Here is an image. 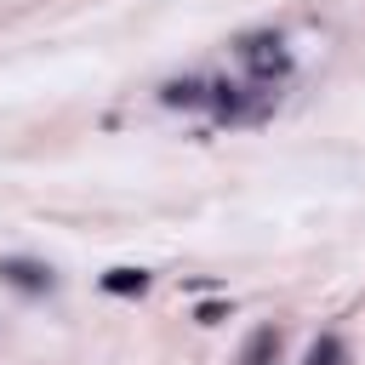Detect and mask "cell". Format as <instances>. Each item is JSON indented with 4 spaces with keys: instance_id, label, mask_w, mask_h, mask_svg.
<instances>
[{
    "instance_id": "6da1fadb",
    "label": "cell",
    "mask_w": 365,
    "mask_h": 365,
    "mask_svg": "<svg viewBox=\"0 0 365 365\" xmlns=\"http://www.w3.org/2000/svg\"><path fill=\"white\" fill-rule=\"evenodd\" d=\"M274 97H279V91L262 86V80H257V86H228V80H222V86H211V114L228 120V125H245V120H262V114L274 108Z\"/></svg>"
},
{
    "instance_id": "7a4b0ae2",
    "label": "cell",
    "mask_w": 365,
    "mask_h": 365,
    "mask_svg": "<svg viewBox=\"0 0 365 365\" xmlns=\"http://www.w3.org/2000/svg\"><path fill=\"white\" fill-rule=\"evenodd\" d=\"M240 57H245V68H251V80H262V86H274V80H285L291 74V51H285V40L279 34H240Z\"/></svg>"
},
{
    "instance_id": "3957f363",
    "label": "cell",
    "mask_w": 365,
    "mask_h": 365,
    "mask_svg": "<svg viewBox=\"0 0 365 365\" xmlns=\"http://www.w3.org/2000/svg\"><path fill=\"white\" fill-rule=\"evenodd\" d=\"M0 279H6L11 291H23V297H46V291L57 285V274H51L46 262H34V257H0Z\"/></svg>"
},
{
    "instance_id": "277c9868",
    "label": "cell",
    "mask_w": 365,
    "mask_h": 365,
    "mask_svg": "<svg viewBox=\"0 0 365 365\" xmlns=\"http://www.w3.org/2000/svg\"><path fill=\"white\" fill-rule=\"evenodd\" d=\"M274 359H279V331L274 325H257L245 336V348H240V365H274Z\"/></svg>"
},
{
    "instance_id": "5b68a950",
    "label": "cell",
    "mask_w": 365,
    "mask_h": 365,
    "mask_svg": "<svg viewBox=\"0 0 365 365\" xmlns=\"http://www.w3.org/2000/svg\"><path fill=\"white\" fill-rule=\"evenodd\" d=\"M160 103H165V108H200V103H211V86H205V80H171V86L160 91Z\"/></svg>"
},
{
    "instance_id": "8992f818",
    "label": "cell",
    "mask_w": 365,
    "mask_h": 365,
    "mask_svg": "<svg viewBox=\"0 0 365 365\" xmlns=\"http://www.w3.org/2000/svg\"><path fill=\"white\" fill-rule=\"evenodd\" d=\"M103 291H108V297H143V291H148V274H143V268H108V274H103Z\"/></svg>"
},
{
    "instance_id": "52a82bcc",
    "label": "cell",
    "mask_w": 365,
    "mask_h": 365,
    "mask_svg": "<svg viewBox=\"0 0 365 365\" xmlns=\"http://www.w3.org/2000/svg\"><path fill=\"white\" fill-rule=\"evenodd\" d=\"M342 359H348V348H342L336 331H319V336L308 342V354H302V365H342Z\"/></svg>"
},
{
    "instance_id": "ba28073f",
    "label": "cell",
    "mask_w": 365,
    "mask_h": 365,
    "mask_svg": "<svg viewBox=\"0 0 365 365\" xmlns=\"http://www.w3.org/2000/svg\"><path fill=\"white\" fill-rule=\"evenodd\" d=\"M222 314H228V302H217V297H211V302H200V308H194V319H200V325H217V319H222Z\"/></svg>"
}]
</instances>
